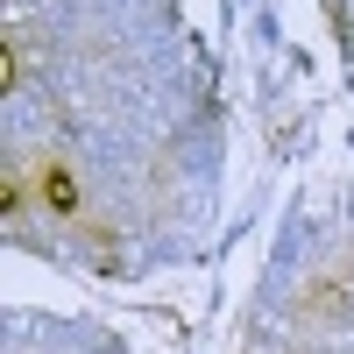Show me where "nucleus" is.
<instances>
[{
    "mask_svg": "<svg viewBox=\"0 0 354 354\" xmlns=\"http://www.w3.org/2000/svg\"><path fill=\"white\" fill-rule=\"evenodd\" d=\"M43 205H57V213H71V205H78L71 170H64V163H43Z\"/></svg>",
    "mask_w": 354,
    "mask_h": 354,
    "instance_id": "f257e3e1",
    "label": "nucleus"
}]
</instances>
